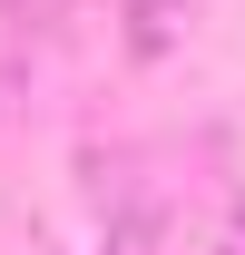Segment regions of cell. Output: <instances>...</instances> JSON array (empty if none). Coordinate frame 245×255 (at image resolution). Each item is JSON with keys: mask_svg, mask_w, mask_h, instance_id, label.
<instances>
[{"mask_svg": "<svg viewBox=\"0 0 245 255\" xmlns=\"http://www.w3.org/2000/svg\"><path fill=\"white\" fill-rule=\"evenodd\" d=\"M236 226H245V206H236Z\"/></svg>", "mask_w": 245, "mask_h": 255, "instance_id": "7a4b0ae2", "label": "cell"}, {"mask_svg": "<svg viewBox=\"0 0 245 255\" xmlns=\"http://www.w3.org/2000/svg\"><path fill=\"white\" fill-rule=\"evenodd\" d=\"M216 255H245V226H236V236H226V246H216Z\"/></svg>", "mask_w": 245, "mask_h": 255, "instance_id": "6da1fadb", "label": "cell"}]
</instances>
